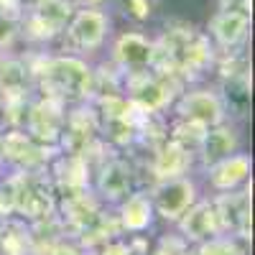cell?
Returning a JSON list of instances; mask_svg holds the SVG:
<instances>
[{"label": "cell", "mask_w": 255, "mask_h": 255, "mask_svg": "<svg viewBox=\"0 0 255 255\" xmlns=\"http://www.w3.org/2000/svg\"><path fill=\"white\" fill-rule=\"evenodd\" d=\"M156 41V64L153 69L168 72L179 79H199L209 67H215L217 51L204 31L197 26L176 20L166 26Z\"/></svg>", "instance_id": "obj_1"}, {"label": "cell", "mask_w": 255, "mask_h": 255, "mask_svg": "<svg viewBox=\"0 0 255 255\" xmlns=\"http://www.w3.org/2000/svg\"><path fill=\"white\" fill-rule=\"evenodd\" d=\"M28 69L33 74V82L41 84L46 97H54L59 102H84L97 92L95 69L87 64V59L59 54V56H41L38 67Z\"/></svg>", "instance_id": "obj_2"}, {"label": "cell", "mask_w": 255, "mask_h": 255, "mask_svg": "<svg viewBox=\"0 0 255 255\" xmlns=\"http://www.w3.org/2000/svg\"><path fill=\"white\" fill-rule=\"evenodd\" d=\"M110 28L113 20L105 8H74L67 28L59 36L64 41V54L87 59L105 46Z\"/></svg>", "instance_id": "obj_3"}, {"label": "cell", "mask_w": 255, "mask_h": 255, "mask_svg": "<svg viewBox=\"0 0 255 255\" xmlns=\"http://www.w3.org/2000/svg\"><path fill=\"white\" fill-rule=\"evenodd\" d=\"M41 171H18L15 176L5 179L13 199V215L18 212L20 217L28 220H44L54 209V191Z\"/></svg>", "instance_id": "obj_4"}, {"label": "cell", "mask_w": 255, "mask_h": 255, "mask_svg": "<svg viewBox=\"0 0 255 255\" xmlns=\"http://www.w3.org/2000/svg\"><path fill=\"white\" fill-rule=\"evenodd\" d=\"M174 110L181 123L197 125L202 130H209L215 125L227 123L225 102L215 87H194V90L181 92L174 100Z\"/></svg>", "instance_id": "obj_5"}, {"label": "cell", "mask_w": 255, "mask_h": 255, "mask_svg": "<svg viewBox=\"0 0 255 255\" xmlns=\"http://www.w3.org/2000/svg\"><path fill=\"white\" fill-rule=\"evenodd\" d=\"M72 13H74V5L69 0H49V3L38 5L28 13H20V36L31 41V44L56 41L67 28Z\"/></svg>", "instance_id": "obj_6"}, {"label": "cell", "mask_w": 255, "mask_h": 255, "mask_svg": "<svg viewBox=\"0 0 255 255\" xmlns=\"http://www.w3.org/2000/svg\"><path fill=\"white\" fill-rule=\"evenodd\" d=\"M148 197H151L153 212L166 222H179L186 212L194 207V202L202 199L197 181L189 174L156 181V186L148 191Z\"/></svg>", "instance_id": "obj_7"}, {"label": "cell", "mask_w": 255, "mask_h": 255, "mask_svg": "<svg viewBox=\"0 0 255 255\" xmlns=\"http://www.w3.org/2000/svg\"><path fill=\"white\" fill-rule=\"evenodd\" d=\"M113 64L120 77H130L153 69L156 64V41L140 31H123L113 41Z\"/></svg>", "instance_id": "obj_8"}, {"label": "cell", "mask_w": 255, "mask_h": 255, "mask_svg": "<svg viewBox=\"0 0 255 255\" xmlns=\"http://www.w3.org/2000/svg\"><path fill=\"white\" fill-rule=\"evenodd\" d=\"M64 120H67V113H64V102L54 100V97H41V100H31L28 102V110L23 118L26 125V133L41 143H56L61 140V130H64Z\"/></svg>", "instance_id": "obj_9"}, {"label": "cell", "mask_w": 255, "mask_h": 255, "mask_svg": "<svg viewBox=\"0 0 255 255\" xmlns=\"http://www.w3.org/2000/svg\"><path fill=\"white\" fill-rule=\"evenodd\" d=\"M204 33L217 54L243 51L250 36V15L240 10H217L209 18Z\"/></svg>", "instance_id": "obj_10"}, {"label": "cell", "mask_w": 255, "mask_h": 255, "mask_svg": "<svg viewBox=\"0 0 255 255\" xmlns=\"http://www.w3.org/2000/svg\"><path fill=\"white\" fill-rule=\"evenodd\" d=\"M0 161L15 166L18 171H38L46 163V156L44 145L36 143L26 130L13 128L0 135Z\"/></svg>", "instance_id": "obj_11"}, {"label": "cell", "mask_w": 255, "mask_h": 255, "mask_svg": "<svg viewBox=\"0 0 255 255\" xmlns=\"http://www.w3.org/2000/svg\"><path fill=\"white\" fill-rule=\"evenodd\" d=\"M253 174V158L245 151H238L227 158H220L217 163L207 166V184L217 191V194H225V191H238L243 184H248Z\"/></svg>", "instance_id": "obj_12"}, {"label": "cell", "mask_w": 255, "mask_h": 255, "mask_svg": "<svg viewBox=\"0 0 255 255\" xmlns=\"http://www.w3.org/2000/svg\"><path fill=\"white\" fill-rule=\"evenodd\" d=\"M176 225H179V230H181V238H184L186 243H194V245H197V243H204V240H209V238L222 235L212 199H197L194 207H191Z\"/></svg>", "instance_id": "obj_13"}, {"label": "cell", "mask_w": 255, "mask_h": 255, "mask_svg": "<svg viewBox=\"0 0 255 255\" xmlns=\"http://www.w3.org/2000/svg\"><path fill=\"white\" fill-rule=\"evenodd\" d=\"M97 191L105 202L120 204L133 191V168L123 158L105 161L97 174Z\"/></svg>", "instance_id": "obj_14"}, {"label": "cell", "mask_w": 255, "mask_h": 255, "mask_svg": "<svg viewBox=\"0 0 255 255\" xmlns=\"http://www.w3.org/2000/svg\"><path fill=\"white\" fill-rule=\"evenodd\" d=\"M238 151H240L238 130L230 123H222V125H215V128H209V130H204L194 156H199V161L207 168L212 163H217L220 158H227V156L238 153Z\"/></svg>", "instance_id": "obj_15"}, {"label": "cell", "mask_w": 255, "mask_h": 255, "mask_svg": "<svg viewBox=\"0 0 255 255\" xmlns=\"http://www.w3.org/2000/svg\"><path fill=\"white\" fill-rule=\"evenodd\" d=\"M156 212L151 204L148 191H130L120 204H118V225L120 230L130 232V235H140L153 225Z\"/></svg>", "instance_id": "obj_16"}, {"label": "cell", "mask_w": 255, "mask_h": 255, "mask_svg": "<svg viewBox=\"0 0 255 255\" xmlns=\"http://www.w3.org/2000/svg\"><path fill=\"white\" fill-rule=\"evenodd\" d=\"M191 158H194V153L186 145H181L176 140H166L163 148L156 153V161H153V171H156L158 181L174 179V176H186Z\"/></svg>", "instance_id": "obj_17"}, {"label": "cell", "mask_w": 255, "mask_h": 255, "mask_svg": "<svg viewBox=\"0 0 255 255\" xmlns=\"http://www.w3.org/2000/svg\"><path fill=\"white\" fill-rule=\"evenodd\" d=\"M189 255H245V250H243L238 238L217 235V238H209L204 243H197V248Z\"/></svg>", "instance_id": "obj_18"}, {"label": "cell", "mask_w": 255, "mask_h": 255, "mask_svg": "<svg viewBox=\"0 0 255 255\" xmlns=\"http://www.w3.org/2000/svg\"><path fill=\"white\" fill-rule=\"evenodd\" d=\"M18 38H20V10L0 8V54H8V49Z\"/></svg>", "instance_id": "obj_19"}, {"label": "cell", "mask_w": 255, "mask_h": 255, "mask_svg": "<svg viewBox=\"0 0 255 255\" xmlns=\"http://www.w3.org/2000/svg\"><path fill=\"white\" fill-rule=\"evenodd\" d=\"M123 8L133 20H148L151 13H153L151 0H123Z\"/></svg>", "instance_id": "obj_20"}, {"label": "cell", "mask_w": 255, "mask_h": 255, "mask_svg": "<svg viewBox=\"0 0 255 255\" xmlns=\"http://www.w3.org/2000/svg\"><path fill=\"white\" fill-rule=\"evenodd\" d=\"M100 255H133V248L125 245L123 240H110V243L102 245Z\"/></svg>", "instance_id": "obj_21"}, {"label": "cell", "mask_w": 255, "mask_h": 255, "mask_svg": "<svg viewBox=\"0 0 255 255\" xmlns=\"http://www.w3.org/2000/svg\"><path fill=\"white\" fill-rule=\"evenodd\" d=\"M253 8V0H220V10H240L250 15Z\"/></svg>", "instance_id": "obj_22"}, {"label": "cell", "mask_w": 255, "mask_h": 255, "mask_svg": "<svg viewBox=\"0 0 255 255\" xmlns=\"http://www.w3.org/2000/svg\"><path fill=\"white\" fill-rule=\"evenodd\" d=\"M74 8H105L110 0H69Z\"/></svg>", "instance_id": "obj_23"}, {"label": "cell", "mask_w": 255, "mask_h": 255, "mask_svg": "<svg viewBox=\"0 0 255 255\" xmlns=\"http://www.w3.org/2000/svg\"><path fill=\"white\" fill-rule=\"evenodd\" d=\"M44 3H49V0H18V10H20V13H28V10L44 5Z\"/></svg>", "instance_id": "obj_24"}, {"label": "cell", "mask_w": 255, "mask_h": 255, "mask_svg": "<svg viewBox=\"0 0 255 255\" xmlns=\"http://www.w3.org/2000/svg\"><path fill=\"white\" fill-rule=\"evenodd\" d=\"M0 8L3 10H18V0H0Z\"/></svg>", "instance_id": "obj_25"}, {"label": "cell", "mask_w": 255, "mask_h": 255, "mask_svg": "<svg viewBox=\"0 0 255 255\" xmlns=\"http://www.w3.org/2000/svg\"><path fill=\"white\" fill-rule=\"evenodd\" d=\"M3 168H5V163H3V161H0V179H3Z\"/></svg>", "instance_id": "obj_26"}]
</instances>
